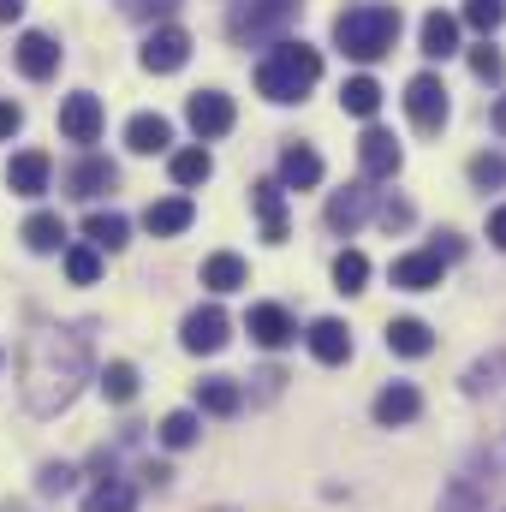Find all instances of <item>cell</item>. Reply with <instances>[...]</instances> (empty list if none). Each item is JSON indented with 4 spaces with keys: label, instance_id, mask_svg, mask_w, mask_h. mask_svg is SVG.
Wrapping results in <instances>:
<instances>
[{
    "label": "cell",
    "instance_id": "26",
    "mask_svg": "<svg viewBox=\"0 0 506 512\" xmlns=\"http://www.w3.org/2000/svg\"><path fill=\"white\" fill-rule=\"evenodd\" d=\"M423 54L429 60H453L459 54V18L453 12H429L423 18Z\"/></svg>",
    "mask_w": 506,
    "mask_h": 512
},
{
    "label": "cell",
    "instance_id": "9",
    "mask_svg": "<svg viewBox=\"0 0 506 512\" xmlns=\"http://www.w3.org/2000/svg\"><path fill=\"white\" fill-rule=\"evenodd\" d=\"M185 60H191V30L161 24V30L143 36V72H179Z\"/></svg>",
    "mask_w": 506,
    "mask_h": 512
},
{
    "label": "cell",
    "instance_id": "14",
    "mask_svg": "<svg viewBox=\"0 0 506 512\" xmlns=\"http://www.w3.org/2000/svg\"><path fill=\"white\" fill-rule=\"evenodd\" d=\"M280 185L286 191H316L322 185V155L310 143H286L280 149Z\"/></svg>",
    "mask_w": 506,
    "mask_h": 512
},
{
    "label": "cell",
    "instance_id": "41",
    "mask_svg": "<svg viewBox=\"0 0 506 512\" xmlns=\"http://www.w3.org/2000/svg\"><path fill=\"white\" fill-rule=\"evenodd\" d=\"M381 227H387V233H399V227H411V203H399V197H387V203H381Z\"/></svg>",
    "mask_w": 506,
    "mask_h": 512
},
{
    "label": "cell",
    "instance_id": "40",
    "mask_svg": "<svg viewBox=\"0 0 506 512\" xmlns=\"http://www.w3.org/2000/svg\"><path fill=\"white\" fill-rule=\"evenodd\" d=\"M36 489H42V495H66V489H72V465H42Z\"/></svg>",
    "mask_w": 506,
    "mask_h": 512
},
{
    "label": "cell",
    "instance_id": "44",
    "mask_svg": "<svg viewBox=\"0 0 506 512\" xmlns=\"http://www.w3.org/2000/svg\"><path fill=\"white\" fill-rule=\"evenodd\" d=\"M12 18H24V0H0V24H12Z\"/></svg>",
    "mask_w": 506,
    "mask_h": 512
},
{
    "label": "cell",
    "instance_id": "17",
    "mask_svg": "<svg viewBox=\"0 0 506 512\" xmlns=\"http://www.w3.org/2000/svg\"><path fill=\"white\" fill-rule=\"evenodd\" d=\"M245 328H251L256 346H268V352H280V346H292V316L280 310V304H251V316H245Z\"/></svg>",
    "mask_w": 506,
    "mask_h": 512
},
{
    "label": "cell",
    "instance_id": "30",
    "mask_svg": "<svg viewBox=\"0 0 506 512\" xmlns=\"http://www.w3.org/2000/svg\"><path fill=\"white\" fill-rule=\"evenodd\" d=\"M167 173H173V185H179V191H191V185H203V179L215 173V161H209V149H203V143H197V149H173Z\"/></svg>",
    "mask_w": 506,
    "mask_h": 512
},
{
    "label": "cell",
    "instance_id": "36",
    "mask_svg": "<svg viewBox=\"0 0 506 512\" xmlns=\"http://www.w3.org/2000/svg\"><path fill=\"white\" fill-rule=\"evenodd\" d=\"M102 393H108L114 405H131V399H137V370H131V364H108V370H102Z\"/></svg>",
    "mask_w": 506,
    "mask_h": 512
},
{
    "label": "cell",
    "instance_id": "2",
    "mask_svg": "<svg viewBox=\"0 0 506 512\" xmlns=\"http://www.w3.org/2000/svg\"><path fill=\"white\" fill-rule=\"evenodd\" d=\"M316 78H322V54L310 42H292V36H280L274 54L256 66V90L268 102H304L316 90Z\"/></svg>",
    "mask_w": 506,
    "mask_h": 512
},
{
    "label": "cell",
    "instance_id": "12",
    "mask_svg": "<svg viewBox=\"0 0 506 512\" xmlns=\"http://www.w3.org/2000/svg\"><path fill=\"white\" fill-rule=\"evenodd\" d=\"M417 411H423V393L411 382H387L376 393V423L381 429H405V423H417Z\"/></svg>",
    "mask_w": 506,
    "mask_h": 512
},
{
    "label": "cell",
    "instance_id": "6",
    "mask_svg": "<svg viewBox=\"0 0 506 512\" xmlns=\"http://www.w3.org/2000/svg\"><path fill=\"white\" fill-rule=\"evenodd\" d=\"M179 340H185V352L209 358V352H221V346L233 340V322H227V310H221V304H203V310H191V316H185Z\"/></svg>",
    "mask_w": 506,
    "mask_h": 512
},
{
    "label": "cell",
    "instance_id": "3",
    "mask_svg": "<svg viewBox=\"0 0 506 512\" xmlns=\"http://www.w3.org/2000/svg\"><path fill=\"white\" fill-rule=\"evenodd\" d=\"M334 42H340V54L346 60H381V54H393V42H399V6H346L340 18H334Z\"/></svg>",
    "mask_w": 506,
    "mask_h": 512
},
{
    "label": "cell",
    "instance_id": "45",
    "mask_svg": "<svg viewBox=\"0 0 506 512\" xmlns=\"http://www.w3.org/2000/svg\"><path fill=\"white\" fill-rule=\"evenodd\" d=\"M495 131H501V137H506V96H501V102H495Z\"/></svg>",
    "mask_w": 506,
    "mask_h": 512
},
{
    "label": "cell",
    "instance_id": "19",
    "mask_svg": "<svg viewBox=\"0 0 506 512\" xmlns=\"http://www.w3.org/2000/svg\"><path fill=\"white\" fill-rule=\"evenodd\" d=\"M387 352H399V358H429V352H435V328L417 322V316H393V322H387Z\"/></svg>",
    "mask_w": 506,
    "mask_h": 512
},
{
    "label": "cell",
    "instance_id": "11",
    "mask_svg": "<svg viewBox=\"0 0 506 512\" xmlns=\"http://www.w3.org/2000/svg\"><path fill=\"white\" fill-rule=\"evenodd\" d=\"M399 143H393V131H381V126H370L364 137H358V167H364V179H393L399 173Z\"/></svg>",
    "mask_w": 506,
    "mask_h": 512
},
{
    "label": "cell",
    "instance_id": "43",
    "mask_svg": "<svg viewBox=\"0 0 506 512\" xmlns=\"http://www.w3.org/2000/svg\"><path fill=\"white\" fill-rule=\"evenodd\" d=\"M489 239H495V251H506V203L489 215Z\"/></svg>",
    "mask_w": 506,
    "mask_h": 512
},
{
    "label": "cell",
    "instance_id": "20",
    "mask_svg": "<svg viewBox=\"0 0 506 512\" xmlns=\"http://www.w3.org/2000/svg\"><path fill=\"white\" fill-rule=\"evenodd\" d=\"M364 215H370V185H346V191L328 197V227L334 233H358Z\"/></svg>",
    "mask_w": 506,
    "mask_h": 512
},
{
    "label": "cell",
    "instance_id": "13",
    "mask_svg": "<svg viewBox=\"0 0 506 512\" xmlns=\"http://www.w3.org/2000/svg\"><path fill=\"white\" fill-rule=\"evenodd\" d=\"M393 286H399V292H435V286H441V256L435 251L393 256Z\"/></svg>",
    "mask_w": 506,
    "mask_h": 512
},
{
    "label": "cell",
    "instance_id": "33",
    "mask_svg": "<svg viewBox=\"0 0 506 512\" xmlns=\"http://www.w3.org/2000/svg\"><path fill=\"white\" fill-rule=\"evenodd\" d=\"M364 280H370V256L364 251L334 256V286H340V292H364Z\"/></svg>",
    "mask_w": 506,
    "mask_h": 512
},
{
    "label": "cell",
    "instance_id": "8",
    "mask_svg": "<svg viewBox=\"0 0 506 512\" xmlns=\"http://www.w3.org/2000/svg\"><path fill=\"white\" fill-rule=\"evenodd\" d=\"M185 120H191V131L203 137V143H215V137H227L233 131V96H221V90H197L191 102H185Z\"/></svg>",
    "mask_w": 506,
    "mask_h": 512
},
{
    "label": "cell",
    "instance_id": "34",
    "mask_svg": "<svg viewBox=\"0 0 506 512\" xmlns=\"http://www.w3.org/2000/svg\"><path fill=\"white\" fill-rule=\"evenodd\" d=\"M471 30H483V36H495L506 24V0H465V12H459Z\"/></svg>",
    "mask_w": 506,
    "mask_h": 512
},
{
    "label": "cell",
    "instance_id": "29",
    "mask_svg": "<svg viewBox=\"0 0 506 512\" xmlns=\"http://www.w3.org/2000/svg\"><path fill=\"white\" fill-rule=\"evenodd\" d=\"M340 108H346L352 120H376V114H381V84L370 78V72L346 78V90H340Z\"/></svg>",
    "mask_w": 506,
    "mask_h": 512
},
{
    "label": "cell",
    "instance_id": "5",
    "mask_svg": "<svg viewBox=\"0 0 506 512\" xmlns=\"http://www.w3.org/2000/svg\"><path fill=\"white\" fill-rule=\"evenodd\" d=\"M405 114H411V126L423 131V137H435V131L447 126V84L435 72H417L405 84Z\"/></svg>",
    "mask_w": 506,
    "mask_h": 512
},
{
    "label": "cell",
    "instance_id": "15",
    "mask_svg": "<svg viewBox=\"0 0 506 512\" xmlns=\"http://www.w3.org/2000/svg\"><path fill=\"white\" fill-rule=\"evenodd\" d=\"M48 179H54V161H48L42 149H24V155H12V167H6V185H12L18 197H42Z\"/></svg>",
    "mask_w": 506,
    "mask_h": 512
},
{
    "label": "cell",
    "instance_id": "10",
    "mask_svg": "<svg viewBox=\"0 0 506 512\" xmlns=\"http://www.w3.org/2000/svg\"><path fill=\"white\" fill-rule=\"evenodd\" d=\"M12 60H18V72H24L30 84H42V78H54V72H60V42H54V36H42V30H24V36H18V48H12Z\"/></svg>",
    "mask_w": 506,
    "mask_h": 512
},
{
    "label": "cell",
    "instance_id": "27",
    "mask_svg": "<svg viewBox=\"0 0 506 512\" xmlns=\"http://www.w3.org/2000/svg\"><path fill=\"white\" fill-rule=\"evenodd\" d=\"M245 405V393L233 376H209V382H197V411H209V417H233Z\"/></svg>",
    "mask_w": 506,
    "mask_h": 512
},
{
    "label": "cell",
    "instance_id": "37",
    "mask_svg": "<svg viewBox=\"0 0 506 512\" xmlns=\"http://www.w3.org/2000/svg\"><path fill=\"white\" fill-rule=\"evenodd\" d=\"M471 72H477L483 84H501V78H506V60H501V48H489V42H477V48H471Z\"/></svg>",
    "mask_w": 506,
    "mask_h": 512
},
{
    "label": "cell",
    "instance_id": "1",
    "mask_svg": "<svg viewBox=\"0 0 506 512\" xmlns=\"http://www.w3.org/2000/svg\"><path fill=\"white\" fill-rule=\"evenodd\" d=\"M84 376H90V346H84V334L42 328V334L30 340V352H24V405L48 417V411L72 405V393H78Z\"/></svg>",
    "mask_w": 506,
    "mask_h": 512
},
{
    "label": "cell",
    "instance_id": "35",
    "mask_svg": "<svg viewBox=\"0 0 506 512\" xmlns=\"http://www.w3.org/2000/svg\"><path fill=\"white\" fill-rule=\"evenodd\" d=\"M203 435V423H197V411H173V417H161V441L179 453V447H191Z\"/></svg>",
    "mask_w": 506,
    "mask_h": 512
},
{
    "label": "cell",
    "instance_id": "4",
    "mask_svg": "<svg viewBox=\"0 0 506 512\" xmlns=\"http://www.w3.org/2000/svg\"><path fill=\"white\" fill-rule=\"evenodd\" d=\"M304 18V0H233L227 30L233 42H280Z\"/></svg>",
    "mask_w": 506,
    "mask_h": 512
},
{
    "label": "cell",
    "instance_id": "42",
    "mask_svg": "<svg viewBox=\"0 0 506 512\" xmlns=\"http://www.w3.org/2000/svg\"><path fill=\"white\" fill-rule=\"evenodd\" d=\"M18 126H24V108H18V102H0V143L18 137Z\"/></svg>",
    "mask_w": 506,
    "mask_h": 512
},
{
    "label": "cell",
    "instance_id": "39",
    "mask_svg": "<svg viewBox=\"0 0 506 512\" xmlns=\"http://www.w3.org/2000/svg\"><path fill=\"white\" fill-rule=\"evenodd\" d=\"M173 6H179V0H120V12L137 18V24H143V18H167Z\"/></svg>",
    "mask_w": 506,
    "mask_h": 512
},
{
    "label": "cell",
    "instance_id": "28",
    "mask_svg": "<svg viewBox=\"0 0 506 512\" xmlns=\"http://www.w3.org/2000/svg\"><path fill=\"white\" fill-rule=\"evenodd\" d=\"M251 274H245V256H233V251H215V256H203V286L209 292H239Z\"/></svg>",
    "mask_w": 506,
    "mask_h": 512
},
{
    "label": "cell",
    "instance_id": "23",
    "mask_svg": "<svg viewBox=\"0 0 506 512\" xmlns=\"http://www.w3.org/2000/svg\"><path fill=\"white\" fill-rule=\"evenodd\" d=\"M84 239H90L96 251H126L131 227H126V215H114V209H90V215H84Z\"/></svg>",
    "mask_w": 506,
    "mask_h": 512
},
{
    "label": "cell",
    "instance_id": "32",
    "mask_svg": "<svg viewBox=\"0 0 506 512\" xmlns=\"http://www.w3.org/2000/svg\"><path fill=\"white\" fill-rule=\"evenodd\" d=\"M84 512H137V495H131L126 483H114V477H108L102 489H90V495H84Z\"/></svg>",
    "mask_w": 506,
    "mask_h": 512
},
{
    "label": "cell",
    "instance_id": "16",
    "mask_svg": "<svg viewBox=\"0 0 506 512\" xmlns=\"http://www.w3.org/2000/svg\"><path fill=\"white\" fill-rule=\"evenodd\" d=\"M191 221H197V203H191V197H161V203L143 209V227H149L155 239H179Z\"/></svg>",
    "mask_w": 506,
    "mask_h": 512
},
{
    "label": "cell",
    "instance_id": "7",
    "mask_svg": "<svg viewBox=\"0 0 506 512\" xmlns=\"http://www.w3.org/2000/svg\"><path fill=\"white\" fill-rule=\"evenodd\" d=\"M102 126H108V114H102V96H90V90H78V96H66L60 102V137L66 143H96L102 137Z\"/></svg>",
    "mask_w": 506,
    "mask_h": 512
},
{
    "label": "cell",
    "instance_id": "18",
    "mask_svg": "<svg viewBox=\"0 0 506 512\" xmlns=\"http://www.w3.org/2000/svg\"><path fill=\"white\" fill-rule=\"evenodd\" d=\"M280 197H286L280 179H256L251 185V203H256V215H262V239L268 245H286V209H280Z\"/></svg>",
    "mask_w": 506,
    "mask_h": 512
},
{
    "label": "cell",
    "instance_id": "25",
    "mask_svg": "<svg viewBox=\"0 0 506 512\" xmlns=\"http://www.w3.org/2000/svg\"><path fill=\"white\" fill-rule=\"evenodd\" d=\"M167 143H173V126H167L161 114H137V120L126 126V149L131 155H161Z\"/></svg>",
    "mask_w": 506,
    "mask_h": 512
},
{
    "label": "cell",
    "instance_id": "24",
    "mask_svg": "<svg viewBox=\"0 0 506 512\" xmlns=\"http://www.w3.org/2000/svg\"><path fill=\"white\" fill-rule=\"evenodd\" d=\"M18 239H24L36 256H54L60 245H66V221H60L54 209H36V215L24 221V233H18Z\"/></svg>",
    "mask_w": 506,
    "mask_h": 512
},
{
    "label": "cell",
    "instance_id": "38",
    "mask_svg": "<svg viewBox=\"0 0 506 512\" xmlns=\"http://www.w3.org/2000/svg\"><path fill=\"white\" fill-rule=\"evenodd\" d=\"M471 185H483V191L506 185V155H477L471 161Z\"/></svg>",
    "mask_w": 506,
    "mask_h": 512
},
{
    "label": "cell",
    "instance_id": "21",
    "mask_svg": "<svg viewBox=\"0 0 506 512\" xmlns=\"http://www.w3.org/2000/svg\"><path fill=\"white\" fill-rule=\"evenodd\" d=\"M310 358H316V364H346V358H352V328L334 322V316H322V322L310 328Z\"/></svg>",
    "mask_w": 506,
    "mask_h": 512
},
{
    "label": "cell",
    "instance_id": "22",
    "mask_svg": "<svg viewBox=\"0 0 506 512\" xmlns=\"http://www.w3.org/2000/svg\"><path fill=\"white\" fill-rule=\"evenodd\" d=\"M114 161L108 155H84L72 173H66V185H72V197H102V191H114Z\"/></svg>",
    "mask_w": 506,
    "mask_h": 512
},
{
    "label": "cell",
    "instance_id": "31",
    "mask_svg": "<svg viewBox=\"0 0 506 512\" xmlns=\"http://www.w3.org/2000/svg\"><path fill=\"white\" fill-rule=\"evenodd\" d=\"M66 274H72V286H96L102 280V251L96 245H66Z\"/></svg>",
    "mask_w": 506,
    "mask_h": 512
}]
</instances>
